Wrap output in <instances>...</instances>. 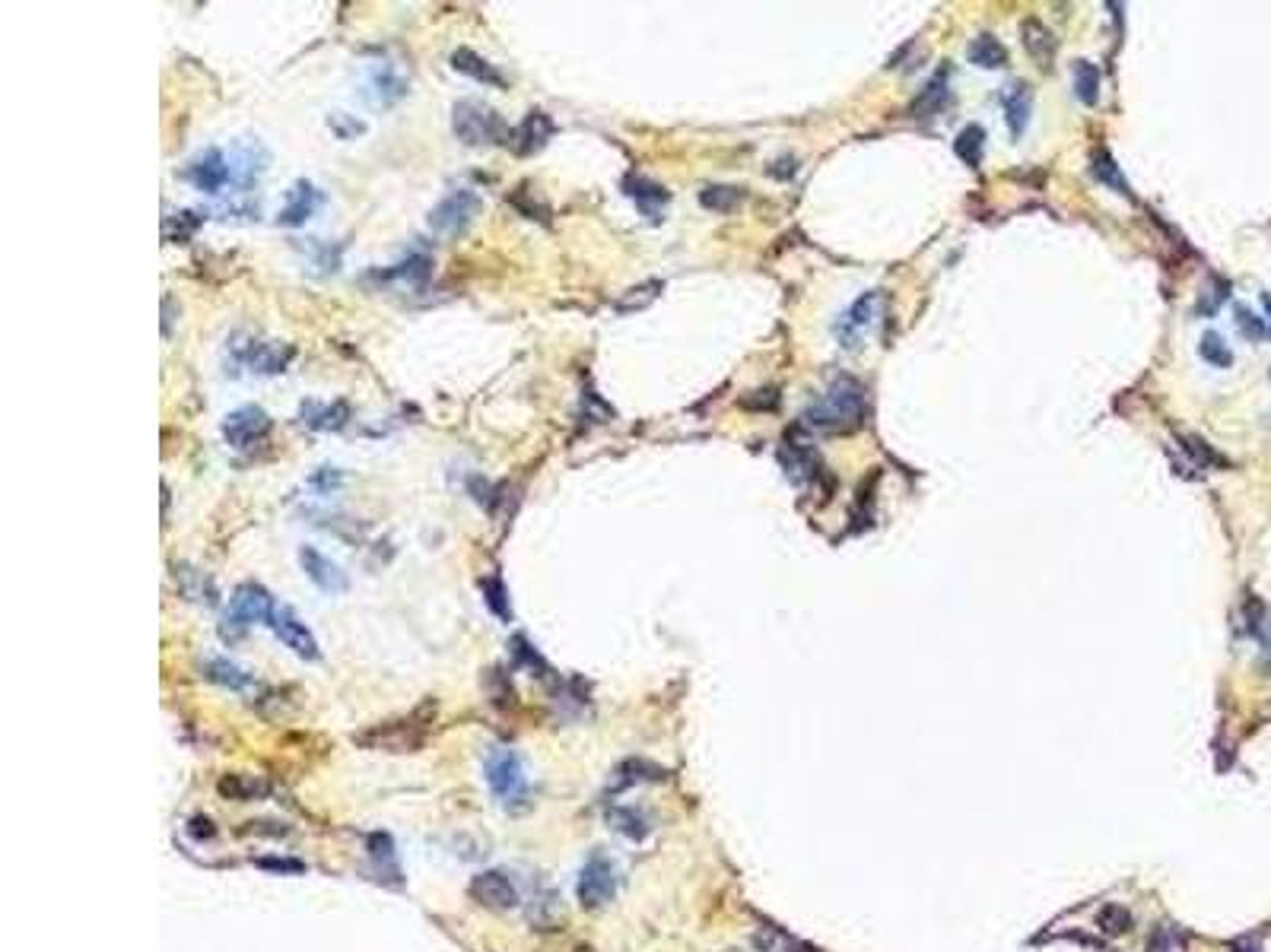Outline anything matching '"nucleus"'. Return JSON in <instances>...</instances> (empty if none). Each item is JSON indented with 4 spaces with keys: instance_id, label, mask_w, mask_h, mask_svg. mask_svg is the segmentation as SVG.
<instances>
[{
    "instance_id": "nucleus-1",
    "label": "nucleus",
    "mask_w": 1271,
    "mask_h": 952,
    "mask_svg": "<svg viewBox=\"0 0 1271 952\" xmlns=\"http://www.w3.org/2000/svg\"><path fill=\"white\" fill-rule=\"evenodd\" d=\"M868 410V398H865V384L852 375H840L826 395L804 413L811 429L820 432H852L862 426Z\"/></svg>"
},
{
    "instance_id": "nucleus-2",
    "label": "nucleus",
    "mask_w": 1271,
    "mask_h": 952,
    "mask_svg": "<svg viewBox=\"0 0 1271 952\" xmlns=\"http://www.w3.org/2000/svg\"><path fill=\"white\" fill-rule=\"evenodd\" d=\"M452 131L465 146H493V143H512V131L496 111L483 102L461 99L452 108Z\"/></svg>"
},
{
    "instance_id": "nucleus-3",
    "label": "nucleus",
    "mask_w": 1271,
    "mask_h": 952,
    "mask_svg": "<svg viewBox=\"0 0 1271 952\" xmlns=\"http://www.w3.org/2000/svg\"><path fill=\"white\" fill-rule=\"evenodd\" d=\"M483 771H486V784H489L493 797L500 800L503 807H519V804L528 797L525 765H522V759H519L515 750L493 746V750L486 753Z\"/></svg>"
},
{
    "instance_id": "nucleus-4",
    "label": "nucleus",
    "mask_w": 1271,
    "mask_h": 952,
    "mask_svg": "<svg viewBox=\"0 0 1271 952\" xmlns=\"http://www.w3.org/2000/svg\"><path fill=\"white\" fill-rule=\"evenodd\" d=\"M273 606H277V600L270 597V591L267 588H261V584H255V581H245V584H239L236 588V594L230 597V609H227V616H223V635H230V629H248V626H255V623H270V616H273Z\"/></svg>"
},
{
    "instance_id": "nucleus-5",
    "label": "nucleus",
    "mask_w": 1271,
    "mask_h": 952,
    "mask_svg": "<svg viewBox=\"0 0 1271 952\" xmlns=\"http://www.w3.org/2000/svg\"><path fill=\"white\" fill-rule=\"evenodd\" d=\"M477 210H480V197L471 191V188H458V191H452L449 197H442L432 210H429V216H426V226L435 233V236H461L471 222H474V216H477Z\"/></svg>"
},
{
    "instance_id": "nucleus-6",
    "label": "nucleus",
    "mask_w": 1271,
    "mask_h": 952,
    "mask_svg": "<svg viewBox=\"0 0 1271 952\" xmlns=\"http://www.w3.org/2000/svg\"><path fill=\"white\" fill-rule=\"evenodd\" d=\"M576 892H579V905H582V908H588V912L604 908L607 902L614 899V892H617V870H614V864L607 861L604 854H591V858L585 861L582 873H579Z\"/></svg>"
},
{
    "instance_id": "nucleus-7",
    "label": "nucleus",
    "mask_w": 1271,
    "mask_h": 952,
    "mask_svg": "<svg viewBox=\"0 0 1271 952\" xmlns=\"http://www.w3.org/2000/svg\"><path fill=\"white\" fill-rule=\"evenodd\" d=\"M233 356L239 365H245L255 375H281L293 362L296 350L287 344H264V341H248V344H230Z\"/></svg>"
},
{
    "instance_id": "nucleus-8",
    "label": "nucleus",
    "mask_w": 1271,
    "mask_h": 952,
    "mask_svg": "<svg viewBox=\"0 0 1271 952\" xmlns=\"http://www.w3.org/2000/svg\"><path fill=\"white\" fill-rule=\"evenodd\" d=\"M267 629L277 635L296 657H302V660H318V642H315L312 629L296 616L293 606H287V603L273 606V616H270Z\"/></svg>"
},
{
    "instance_id": "nucleus-9",
    "label": "nucleus",
    "mask_w": 1271,
    "mask_h": 952,
    "mask_svg": "<svg viewBox=\"0 0 1271 952\" xmlns=\"http://www.w3.org/2000/svg\"><path fill=\"white\" fill-rule=\"evenodd\" d=\"M270 429H273V419H270L261 407H255V404L239 407V410H233V413L223 419V438H227L233 447H239V452H245V447H255L258 441H264V438L270 435Z\"/></svg>"
},
{
    "instance_id": "nucleus-10",
    "label": "nucleus",
    "mask_w": 1271,
    "mask_h": 952,
    "mask_svg": "<svg viewBox=\"0 0 1271 952\" xmlns=\"http://www.w3.org/2000/svg\"><path fill=\"white\" fill-rule=\"evenodd\" d=\"M471 895H474V902H480L483 908H493V912H509V908H515L522 902L519 886L503 870L477 873L471 879Z\"/></svg>"
},
{
    "instance_id": "nucleus-11",
    "label": "nucleus",
    "mask_w": 1271,
    "mask_h": 952,
    "mask_svg": "<svg viewBox=\"0 0 1271 952\" xmlns=\"http://www.w3.org/2000/svg\"><path fill=\"white\" fill-rule=\"evenodd\" d=\"M182 175H185V182H191L204 194H216V191H223L233 182L230 159L223 156V149H204L201 156H194L188 162V169Z\"/></svg>"
},
{
    "instance_id": "nucleus-12",
    "label": "nucleus",
    "mask_w": 1271,
    "mask_h": 952,
    "mask_svg": "<svg viewBox=\"0 0 1271 952\" xmlns=\"http://www.w3.org/2000/svg\"><path fill=\"white\" fill-rule=\"evenodd\" d=\"M299 566H302V572H306V578L318 588V591H324V594H344L347 588H350V581H347V572L335 563V559H327L321 549H315V546H302L299 549Z\"/></svg>"
},
{
    "instance_id": "nucleus-13",
    "label": "nucleus",
    "mask_w": 1271,
    "mask_h": 952,
    "mask_svg": "<svg viewBox=\"0 0 1271 952\" xmlns=\"http://www.w3.org/2000/svg\"><path fill=\"white\" fill-rule=\"evenodd\" d=\"M880 305H883V293L874 290V293H865V296L843 315V321L837 324V337H840L843 347H858V337H862L865 330H871V324L880 318Z\"/></svg>"
},
{
    "instance_id": "nucleus-14",
    "label": "nucleus",
    "mask_w": 1271,
    "mask_h": 952,
    "mask_svg": "<svg viewBox=\"0 0 1271 952\" xmlns=\"http://www.w3.org/2000/svg\"><path fill=\"white\" fill-rule=\"evenodd\" d=\"M557 134V125H554V118L547 115V111H528V115L522 118V125L519 128H512V149H515V156H534V153H540L544 146H547V140Z\"/></svg>"
},
{
    "instance_id": "nucleus-15",
    "label": "nucleus",
    "mask_w": 1271,
    "mask_h": 952,
    "mask_svg": "<svg viewBox=\"0 0 1271 952\" xmlns=\"http://www.w3.org/2000/svg\"><path fill=\"white\" fill-rule=\"evenodd\" d=\"M624 194H627V197L639 207V213L648 216L652 222L661 219V210H665V203L671 200V191H668L665 185H658V182H652V179H645V175H636V172H630V175L624 179Z\"/></svg>"
},
{
    "instance_id": "nucleus-16",
    "label": "nucleus",
    "mask_w": 1271,
    "mask_h": 952,
    "mask_svg": "<svg viewBox=\"0 0 1271 952\" xmlns=\"http://www.w3.org/2000/svg\"><path fill=\"white\" fill-rule=\"evenodd\" d=\"M318 207H321V191H318L312 182L299 179V182L287 191V203H284V210L277 213V226L296 229V226H302L306 219L315 216Z\"/></svg>"
},
{
    "instance_id": "nucleus-17",
    "label": "nucleus",
    "mask_w": 1271,
    "mask_h": 952,
    "mask_svg": "<svg viewBox=\"0 0 1271 952\" xmlns=\"http://www.w3.org/2000/svg\"><path fill=\"white\" fill-rule=\"evenodd\" d=\"M366 96L372 99V105L392 108L407 96V80L392 64H375L366 77Z\"/></svg>"
},
{
    "instance_id": "nucleus-18",
    "label": "nucleus",
    "mask_w": 1271,
    "mask_h": 952,
    "mask_svg": "<svg viewBox=\"0 0 1271 952\" xmlns=\"http://www.w3.org/2000/svg\"><path fill=\"white\" fill-rule=\"evenodd\" d=\"M432 273V261L426 254H407L404 261L392 264V267H378L369 273V279L375 283H401V287H423Z\"/></svg>"
},
{
    "instance_id": "nucleus-19",
    "label": "nucleus",
    "mask_w": 1271,
    "mask_h": 952,
    "mask_svg": "<svg viewBox=\"0 0 1271 952\" xmlns=\"http://www.w3.org/2000/svg\"><path fill=\"white\" fill-rule=\"evenodd\" d=\"M264 169H267V153H264L261 143L248 140V143H239V146L233 149V156H230V172H233V182H236V185L251 188V185L261 179Z\"/></svg>"
},
{
    "instance_id": "nucleus-20",
    "label": "nucleus",
    "mask_w": 1271,
    "mask_h": 952,
    "mask_svg": "<svg viewBox=\"0 0 1271 952\" xmlns=\"http://www.w3.org/2000/svg\"><path fill=\"white\" fill-rule=\"evenodd\" d=\"M299 423L315 429V432H341L350 423V404L335 401V404H302Z\"/></svg>"
},
{
    "instance_id": "nucleus-21",
    "label": "nucleus",
    "mask_w": 1271,
    "mask_h": 952,
    "mask_svg": "<svg viewBox=\"0 0 1271 952\" xmlns=\"http://www.w3.org/2000/svg\"><path fill=\"white\" fill-rule=\"evenodd\" d=\"M1002 108H1005V121L1011 137H1021L1030 125V111H1033V92L1027 83H1011L1002 92Z\"/></svg>"
},
{
    "instance_id": "nucleus-22",
    "label": "nucleus",
    "mask_w": 1271,
    "mask_h": 952,
    "mask_svg": "<svg viewBox=\"0 0 1271 952\" xmlns=\"http://www.w3.org/2000/svg\"><path fill=\"white\" fill-rule=\"evenodd\" d=\"M452 67L458 71V74H465V77H471V80H477V83H483V86H493V89H506V77L496 71L486 58H480L477 51H471V48H458L455 54H452Z\"/></svg>"
},
{
    "instance_id": "nucleus-23",
    "label": "nucleus",
    "mask_w": 1271,
    "mask_h": 952,
    "mask_svg": "<svg viewBox=\"0 0 1271 952\" xmlns=\"http://www.w3.org/2000/svg\"><path fill=\"white\" fill-rule=\"evenodd\" d=\"M948 99H951V71L942 67V71H937V74L928 80V86L922 89V96L912 102V115H916V118H931V115H937V111L945 108Z\"/></svg>"
},
{
    "instance_id": "nucleus-24",
    "label": "nucleus",
    "mask_w": 1271,
    "mask_h": 952,
    "mask_svg": "<svg viewBox=\"0 0 1271 952\" xmlns=\"http://www.w3.org/2000/svg\"><path fill=\"white\" fill-rule=\"evenodd\" d=\"M216 791L223 794L227 800L248 804V800H261L270 791V784L264 778H258V774H223L216 784Z\"/></svg>"
},
{
    "instance_id": "nucleus-25",
    "label": "nucleus",
    "mask_w": 1271,
    "mask_h": 952,
    "mask_svg": "<svg viewBox=\"0 0 1271 952\" xmlns=\"http://www.w3.org/2000/svg\"><path fill=\"white\" fill-rule=\"evenodd\" d=\"M1021 35H1024L1027 54H1030V58H1033L1039 67L1053 64V58H1056V38H1053V32H1049L1039 20H1027V23L1021 26Z\"/></svg>"
},
{
    "instance_id": "nucleus-26",
    "label": "nucleus",
    "mask_w": 1271,
    "mask_h": 952,
    "mask_svg": "<svg viewBox=\"0 0 1271 952\" xmlns=\"http://www.w3.org/2000/svg\"><path fill=\"white\" fill-rule=\"evenodd\" d=\"M204 677H207L210 683H219V686L233 689V692L251 689V677L245 674L239 663H233V660H227V657H210V660L204 663Z\"/></svg>"
},
{
    "instance_id": "nucleus-27",
    "label": "nucleus",
    "mask_w": 1271,
    "mask_h": 952,
    "mask_svg": "<svg viewBox=\"0 0 1271 952\" xmlns=\"http://www.w3.org/2000/svg\"><path fill=\"white\" fill-rule=\"evenodd\" d=\"M967 58L982 71H999L1008 64V51L995 35H976L967 48Z\"/></svg>"
},
{
    "instance_id": "nucleus-28",
    "label": "nucleus",
    "mask_w": 1271,
    "mask_h": 952,
    "mask_svg": "<svg viewBox=\"0 0 1271 952\" xmlns=\"http://www.w3.org/2000/svg\"><path fill=\"white\" fill-rule=\"evenodd\" d=\"M661 293H665V283H661V279H645V283H639V287H630L617 302H614V311L617 315H633V311H642V308H648Z\"/></svg>"
},
{
    "instance_id": "nucleus-29",
    "label": "nucleus",
    "mask_w": 1271,
    "mask_h": 952,
    "mask_svg": "<svg viewBox=\"0 0 1271 952\" xmlns=\"http://www.w3.org/2000/svg\"><path fill=\"white\" fill-rule=\"evenodd\" d=\"M201 222H204V216L194 213V210L169 213L162 219V236H165V242H173V245H185L201 229Z\"/></svg>"
},
{
    "instance_id": "nucleus-30",
    "label": "nucleus",
    "mask_w": 1271,
    "mask_h": 952,
    "mask_svg": "<svg viewBox=\"0 0 1271 952\" xmlns=\"http://www.w3.org/2000/svg\"><path fill=\"white\" fill-rule=\"evenodd\" d=\"M480 591H483V603L493 609V616H500L503 623H512V603H509V588H506L503 575L483 578Z\"/></svg>"
},
{
    "instance_id": "nucleus-31",
    "label": "nucleus",
    "mask_w": 1271,
    "mask_h": 952,
    "mask_svg": "<svg viewBox=\"0 0 1271 952\" xmlns=\"http://www.w3.org/2000/svg\"><path fill=\"white\" fill-rule=\"evenodd\" d=\"M607 822H611L620 835H627L630 842H642V838L648 835V819H645L639 810H633V807H614V810H607Z\"/></svg>"
},
{
    "instance_id": "nucleus-32",
    "label": "nucleus",
    "mask_w": 1271,
    "mask_h": 952,
    "mask_svg": "<svg viewBox=\"0 0 1271 952\" xmlns=\"http://www.w3.org/2000/svg\"><path fill=\"white\" fill-rule=\"evenodd\" d=\"M744 200V191L735 185H709L699 191V203L712 213H732Z\"/></svg>"
},
{
    "instance_id": "nucleus-33",
    "label": "nucleus",
    "mask_w": 1271,
    "mask_h": 952,
    "mask_svg": "<svg viewBox=\"0 0 1271 952\" xmlns=\"http://www.w3.org/2000/svg\"><path fill=\"white\" fill-rule=\"evenodd\" d=\"M1071 83H1075V96L1084 105H1096L1100 102V71L1090 61H1078L1071 67Z\"/></svg>"
},
{
    "instance_id": "nucleus-34",
    "label": "nucleus",
    "mask_w": 1271,
    "mask_h": 952,
    "mask_svg": "<svg viewBox=\"0 0 1271 952\" xmlns=\"http://www.w3.org/2000/svg\"><path fill=\"white\" fill-rule=\"evenodd\" d=\"M982 146H985V131H982L979 125L963 128L960 137L954 140V153H957L967 165H973V169L982 162Z\"/></svg>"
},
{
    "instance_id": "nucleus-35",
    "label": "nucleus",
    "mask_w": 1271,
    "mask_h": 952,
    "mask_svg": "<svg viewBox=\"0 0 1271 952\" xmlns=\"http://www.w3.org/2000/svg\"><path fill=\"white\" fill-rule=\"evenodd\" d=\"M1198 353H1201V359H1204V362H1211L1214 369H1230V365H1234V353H1230V347L1224 344L1221 333H1214V330H1208L1204 337H1201Z\"/></svg>"
},
{
    "instance_id": "nucleus-36",
    "label": "nucleus",
    "mask_w": 1271,
    "mask_h": 952,
    "mask_svg": "<svg viewBox=\"0 0 1271 952\" xmlns=\"http://www.w3.org/2000/svg\"><path fill=\"white\" fill-rule=\"evenodd\" d=\"M757 946H760L763 952H814L811 946L798 943L795 936H789V933L779 930V927H763V933L757 936Z\"/></svg>"
},
{
    "instance_id": "nucleus-37",
    "label": "nucleus",
    "mask_w": 1271,
    "mask_h": 952,
    "mask_svg": "<svg viewBox=\"0 0 1271 952\" xmlns=\"http://www.w3.org/2000/svg\"><path fill=\"white\" fill-rule=\"evenodd\" d=\"M1093 179L1103 182V185H1110V188H1116L1119 194H1132V191H1129V182L1119 175V165L1113 162V156H1110L1107 149H1100V153L1093 156Z\"/></svg>"
},
{
    "instance_id": "nucleus-38",
    "label": "nucleus",
    "mask_w": 1271,
    "mask_h": 952,
    "mask_svg": "<svg viewBox=\"0 0 1271 952\" xmlns=\"http://www.w3.org/2000/svg\"><path fill=\"white\" fill-rule=\"evenodd\" d=\"M1096 924H1100V930L1107 933V936H1122V933L1132 930V915H1129L1122 905H1107V908L1096 915Z\"/></svg>"
},
{
    "instance_id": "nucleus-39",
    "label": "nucleus",
    "mask_w": 1271,
    "mask_h": 952,
    "mask_svg": "<svg viewBox=\"0 0 1271 952\" xmlns=\"http://www.w3.org/2000/svg\"><path fill=\"white\" fill-rule=\"evenodd\" d=\"M1183 441V447L1186 452L1195 458V464H1201V467H1224V458L1214 452V447L1204 441V438H1195V435H1183L1180 438Z\"/></svg>"
},
{
    "instance_id": "nucleus-40",
    "label": "nucleus",
    "mask_w": 1271,
    "mask_h": 952,
    "mask_svg": "<svg viewBox=\"0 0 1271 952\" xmlns=\"http://www.w3.org/2000/svg\"><path fill=\"white\" fill-rule=\"evenodd\" d=\"M327 128L335 131L341 140H353V137L366 134V125H363L360 118H353V115H344V111H330V115H327Z\"/></svg>"
},
{
    "instance_id": "nucleus-41",
    "label": "nucleus",
    "mask_w": 1271,
    "mask_h": 952,
    "mask_svg": "<svg viewBox=\"0 0 1271 952\" xmlns=\"http://www.w3.org/2000/svg\"><path fill=\"white\" fill-rule=\"evenodd\" d=\"M1237 327H1240V333L1246 341H1262V337H1268V327H1265V321L1259 318V315H1252L1246 305H1237Z\"/></svg>"
},
{
    "instance_id": "nucleus-42",
    "label": "nucleus",
    "mask_w": 1271,
    "mask_h": 952,
    "mask_svg": "<svg viewBox=\"0 0 1271 952\" xmlns=\"http://www.w3.org/2000/svg\"><path fill=\"white\" fill-rule=\"evenodd\" d=\"M369 854H372V861H375L378 867L389 864V867L398 873V864H395V848H392V838H389V835H372V838H369Z\"/></svg>"
},
{
    "instance_id": "nucleus-43",
    "label": "nucleus",
    "mask_w": 1271,
    "mask_h": 952,
    "mask_svg": "<svg viewBox=\"0 0 1271 952\" xmlns=\"http://www.w3.org/2000/svg\"><path fill=\"white\" fill-rule=\"evenodd\" d=\"M309 251H312V261L327 273H335L338 270V264H341V254H330V248L327 245H318V239H309Z\"/></svg>"
},
{
    "instance_id": "nucleus-44",
    "label": "nucleus",
    "mask_w": 1271,
    "mask_h": 952,
    "mask_svg": "<svg viewBox=\"0 0 1271 952\" xmlns=\"http://www.w3.org/2000/svg\"><path fill=\"white\" fill-rule=\"evenodd\" d=\"M312 483H318L321 489H330V486H338V483H341V473H330V470L324 467V470H321V473H318Z\"/></svg>"
},
{
    "instance_id": "nucleus-45",
    "label": "nucleus",
    "mask_w": 1271,
    "mask_h": 952,
    "mask_svg": "<svg viewBox=\"0 0 1271 952\" xmlns=\"http://www.w3.org/2000/svg\"><path fill=\"white\" fill-rule=\"evenodd\" d=\"M264 867H277V870H302L299 864H290V861H261Z\"/></svg>"
},
{
    "instance_id": "nucleus-46",
    "label": "nucleus",
    "mask_w": 1271,
    "mask_h": 952,
    "mask_svg": "<svg viewBox=\"0 0 1271 952\" xmlns=\"http://www.w3.org/2000/svg\"><path fill=\"white\" fill-rule=\"evenodd\" d=\"M1262 302H1265V308H1268V315H1271V296H1262Z\"/></svg>"
}]
</instances>
